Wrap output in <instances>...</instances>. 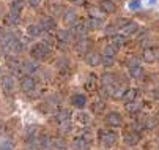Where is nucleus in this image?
<instances>
[{"instance_id": "f257e3e1", "label": "nucleus", "mask_w": 159, "mask_h": 150, "mask_svg": "<svg viewBox=\"0 0 159 150\" xmlns=\"http://www.w3.org/2000/svg\"><path fill=\"white\" fill-rule=\"evenodd\" d=\"M51 54V46L48 45V43H38V45H35L32 48V55L36 59V60H43L46 59L48 55Z\"/></svg>"}, {"instance_id": "f03ea898", "label": "nucleus", "mask_w": 159, "mask_h": 150, "mask_svg": "<svg viewBox=\"0 0 159 150\" xmlns=\"http://www.w3.org/2000/svg\"><path fill=\"white\" fill-rule=\"evenodd\" d=\"M117 139H118V134H117L115 131H106V133L102 134V144H104V147L115 145Z\"/></svg>"}, {"instance_id": "7ed1b4c3", "label": "nucleus", "mask_w": 159, "mask_h": 150, "mask_svg": "<svg viewBox=\"0 0 159 150\" xmlns=\"http://www.w3.org/2000/svg\"><path fill=\"white\" fill-rule=\"evenodd\" d=\"M106 122H107V125H110V126H120V125L123 123V117H121L118 112H110V114H107Z\"/></svg>"}, {"instance_id": "20e7f679", "label": "nucleus", "mask_w": 159, "mask_h": 150, "mask_svg": "<svg viewBox=\"0 0 159 150\" xmlns=\"http://www.w3.org/2000/svg\"><path fill=\"white\" fill-rule=\"evenodd\" d=\"M20 89L24 92H32L35 90V81L30 77V76H25L20 79Z\"/></svg>"}, {"instance_id": "39448f33", "label": "nucleus", "mask_w": 159, "mask_h": 150, "mask_svg": "<svg viewBox=\"0 0 159 150\" xmlns=\"http://www.w3.org/2000/svg\"><path fill=\"white\" fill-rule=\"evenodd\" d=\"M14 89H16V84H14L13 77L5 76V77H3V92L8 93V95H11V93L14 92Z\"/></svg>"}, {"instance_id": "423d86ee", "label": "nucleus", "mask_w": 159, "mask_h": 150, "mask_svg": "<svg viewBox=\"0 0 159 150\" xmlns=\"http://www.w3.org/2000/svg\"><path fill=\"white\" fill-rule=\"evenodd\" d=\"M85 62L88 63L90 67H96V65H99V63H101V57L96 52H88L85 55Z\"/></svg>"}, {"instance_id": "0eeeda50", "label": "nucleus", "mask_w": 159, "mask_h": 150, "mask_svg": "<svg viewBox=\"0 0 159 150\" xmlns=\"http://www.w3.org/2000/svg\"><path fill=\"white\" fill-rule=\"evenodd\" d=\"M71 103H73V106H76V108H84V106L87 104V96L80 95V93H76V95L71 96Z\"/></svg>"}, {"instance_id": "6e6552de", "label": "nucleus", "mask_w": 159, "mask_h": 150, "mask_svg": "<svg viewBox=\"0 0 159 150\" xmlns=\"http://www.w3.org/2000/svg\"><path fill=\"white\" fill-rule=\"evenodd\" d=\"M101 10L104 11V13H115V10H117V5L112 2V0H102L101 2Z\"/></svg>"}, {"instance_id": "1a4fd4ad", "label": "nucleus", "mask_w": 159, "mask_h": 150, "mask_svg": "<svg viewBox=\"0 0 159 150\" xmlns=\"http://www.w3.org/2000/svg\"><path fill=\"white\" fill-rule=\"evenodd\" d=\"M22 70H24L25 73H33V71L38 70V63L35 60H27V62L22 63Z\"/></svg>"}, {"instance_id": "9d476101", "label": "nucleus", "mask_w": 159, "mask_h": 150, "mask_svg": "<svg viewBox=\"0 0 159 150\" xmlns=\"http://www.w3.org/2000/svg\"><path fill=\"white\" fill-rule=\"evenodd\" d=\"M41 29L43 30H52V29H55V21L52 17H43L41 19Z\"/></svg>"}, {"instance_id": "9b49d317", "label": "nucleus", "mask_w": 159, "mask_h": 150, "mask_svg": "<svg viewBox=\"0 0 159 150\" xmlns=\"http://www.w3.org/2000/svg\"><path fill=\"white\" fill-rule=\"evenodd\" d=\"M63 21H65V24H68V26H73V24H76V21H77V14L74 13V11H66L65 13V16H63Z\"/></svg>"}, {"instance_id": "f8f14e48", "label": "nucleus", "mask_w": 159, "mask_h": 150, "mask_svg": "<svg viewBox=\"0 0 159 150\" xmlns=\"http://www.w3.org/2000/svg\"><path fill=\"white\" fill-rule=\"evenodd\" d=\"M5 24H7V26H11V27H13V26H17V24H19V14L11 11V13L5 17Z\"/></svg>"}, {"instance_id": "ddd939ff", "label": "nucleus", "mask_w": 159, "mask_h": 150, "mask_svg": "<svg viewBox=\"0 0 159 150\" xmlns=\"http://www.w3.org/2000/svg\"><path fill=\"white\" fill-rule=\"evenodd\" d=\"M139 139H140L139 134H137V133H134V131H132V133H128V134L125 136V141H126L128 145H135V144L139 142Z\"/></svg>"}, {"instance_id": "4468645a", "label": "nucleus", "mask_w": 159, "mask_h": 150, "mask_svg": "<svg viewBox=\"0 0 159 150\" xmlns=\"http://www.w3.org/2000/svg\"><path fill=\"white\" fill-rule=\"evenodd\" d=\"M135 95H137V92H135V89H128L123 95H121V98H123V101H126V103H131V101H134L135 100Z\"/></svg>"}, {"instance_id": "2eb2a0df", "label": "nucleus", "mask_w": 159, "mask_h": 150, "mask_svg": "<svg viewBox=\"0 0 159 150\" xmlns=\"http://www.w3.org/2000/svg\"><path fill=\"white\" fill-rule=\"evenodd\" d=\"M57 36H58L60 41H70L73 38V33L68 30V29H65V30H58L57 32Z\"/></svg>"}, {"instance_id": "dca6fc26", "label": "nucleus", "mask_w": 159, "mask_h": 150, "mask_svg": "<svg viewBox=\"0 0 159 150\" xmlns=\"http://www.w3.org/2000/svg\"><path fill=\"white\" fill-rule=\"evenodd\" d=\"M27 32H29L30 38H35V36H39L43 33V29H41V26H29Z\"/></svg>"}, {"instance_id": "f3484780", "label": "nucleus", "mask_w": 159, "mask_h": 150, "mask_svg": "<svg viewBox=\"0 0 159 150\" xmlns=\"http://www.w3.org/2000/svg\"><path fill=\"white\" fill-rule=\"evenodd\" d=\"M129 74H131L134 79H140L145 73H143V70H142L140 67H132V68H129Z\"/></svg>"}, {"instance_id": "a211bd4d", "label": "nucleus", "mask_w": 159, "mask_h": 150, "mask_svg": "<svg viewBox=\"0 0 159 150\" xmlns=\"http://www.w3.org/2000/svg\"><path fill=\"white\" fill-rule=\"evenodd\" d=\"M125 29V33L126 35H132V33H135V32H137V29H139V26L137 24H135V22H128L126 26H123Z\"/></svg>"}, {"instance_id": "6ab92c4d", "label": "nucleus", "mask_w": 159, "mask_h": 150, "mask_svg": "<svg viewBox=\"0 0 159 150\" xmlns=\"http://www.w3.org/2000/svg\"><path fill=\"white\" fill-rule=\"evenodd\" d=\"M143 60H145L147 63H151V62L156 60V54H154L151 49H145V51H143Z\"/></svg>"}, {"instance_id": "aec40b11", "label": "nucleus", "mask_w": 159, "mask_h": 150, "mask_svg": "<svg viewBox=\"0 0 159 150\" xmlns=\"http://www.w3.org/2000/svg\"><path fill=\"white\" fill-rule=\"evenodd\" d=\"M74 147H76L77 150H87V148H88V142H87L85 139H82V138H77V139L74 141Z\"/></svg>"}, {"instance_id": "412c9836", "label": "nucleus", "mask_w": 159, "mask_h": 150, "mask_svg": "<svg viewBox=\"0 0 159 150\" xmlns=\"http://www.w3.org/2000/svg\"><path fill=\"white\" fill-rule=\"evenodd\" d=\"M22 8H24V2H22V0H14V2L11 3V11L13 13H20L22 11Z\"/></svg>"}, {"instance_id": "4be33fe9", "label": "nucleus", "mask_w": 159, "mask_h": 150, "mask_svg": "<svg viewBox=\"0 0 159 150\" xmlns=\"http://www.w3.org/2000/svg\"><path fill=\"white\" fill-rule=\"evenodd\" d=\"M70 117H71V112L68 111V109H63V111H60V112L57 114V120H58V122H66Z\"/></svg>"}, {"instance_id": "5701e85b", "label": "nucleus", "mask_w": 159, "mask_h": 150, "mask_svg": "<svg viewBox=\"0 0 159 150\" xmlns=\"http://www.w3.org/2000/svg\"><path fill=\"white\" fill-rule=\"evenodd\" d=\"M101 27V19H96V17H93V19H90L88 22H87V29L90 30V29H99Z\"/></svg>"}, {"instance_id": "b1692460", "label": "nucleus", "mask_w": 159, "mask_h": 150, "mask_svg": "<svg viewBox=\"0 0 159 150\" xmlns=\"http://www.w3.org/2000/svg\"><path fill=\"white\" fill-rule=\"evenodd\" d=\"M8 68L13 70V71H19V70L22 68V63H19V62L14 60V59H10V60H8Z\"/></svg>"}, {"instance_id": "393cba45", "label": "nucleus", "mask_w": 159, "mask_h": 150, "mask_svg": "<svg viewBox=\"0 0 159 150\" xmlns=\"http://www.w3.org/2000/svg\"><path fill=\"white\" fill-rule=\"evenodd\" d=\"M125 41H126V38L123 35H115V36H113V46H115V48H121L125 45Z\"/></svg>"}, {"instance_id": "a878e982", "label": "nucleus", "mask_w": 159, "mask_h": 150, "mask_svg": "<svg viewBox=\"0 0 159 150\" xmlns=\"http://www.w3.org/2000/svg\"><path fill=\"white\" fill-rule=\"evenodd\" d=\"M117 49H118V48H115L113 45H110V46H107V48L104 49V55H107V57H115Z\"/></svg>"}, {"instance_id": "bb28decb", "label": "nucleus", "mask_w": 159, "mask_h": 150, "mask_svg": "<svg viewBox=\"0 0 159 150\" xmlns=\"http://www.w3.org/2000/svg\"><path fill=\"white\" fill-rule=\"evenodd\" d=\"M128 7H129V10L135 11V10H139L142 7V2H140V0H131V2L128 3Z\"/></svg>"}, {"instance_id": "cd10ccee", "label": "nucleus", "mask_w": 159, "mask_h": 150, "mask_svg": "<svg viewBox=\"0 0 159 150\" xmlns=\"http://www.w3.org/2000/svg\"><path fill=\"white\" fill-rule=\"evenodd\" d=\"M82 41L80 43H77V46H76V49H77V52H84L85 49H88V41H85L84 38H80Z\"/></svg>"}, {"instance_id": "c85d7f7f", "label": "nucleus", "mask_w": 159, "mask_h": 150, "mask_svg": "<svg viewBox=\"0 0 159 150\" xmlns=\"http://www.w3.org/2000/svg\"><path fill=\"white\" fill-rule=\"evenodd\" d=\"M87 30H88V29H87V24H77V26H76V33L80 35V36H84V35L87 33Z\"/></svg>"}, {"instance_id": "c756f323", "label": "nucleus", "mask_w": 159, "mask_h": 150, "mask_svg": "<svg viewBox=\"0 0 159 150\" xmlns=\"http://www.w3.org/2000/svg\"><path fill=\"white\" fill-rule=\"evenodd\" d=\"M76 120H77L79 123H87V122L90 120V115H88V114H85V112H80V114H77V115H76Z\"/></svg>"}, {"instance_id": "7c9ffc66", "label": "nucleus", "mask_w": 159, "mask_h": 150, "mask_svg": "<svg viewBox=\"0 0 159 150\" xmlns=\"http://www.w3.org/2000/svg\"><path fill=\"white\" fill-rule=\"evenodd\" d=\"M101 63L104 67H112L113 65V57H107V55H104V59L101 60Z\"/></svg>"}, {"instance_id": "2f4dec72", "label": "nucleus", "mask_w": 159, "mask_h": 150, "mask_svg": "<svg viewBox=\"0 0 159 150\" xmlns=\"http://www.w3.org/2000/svg\"><path fill=\"white\" fill-rule=\"evenodd\" d=\"M128 65H129V68H132V67H139V59L131 57V59L128 60Z\"/></svg>"}, {"instance_id": "473e14b6", "label": "nucleus", "mask_w": 159, "mask_h": 150, "mask_svg": "<svg viewBox=\"0 0 159 150\" xmlns=\"http://www.w3.org/2000/svg\"><path fill=\"white\" fill-rule=\"evenodd\" d=\"M112 82H113V77H112V74H106V76H104V84L110 85Z\"/></svg>"}, {"instance_id": "72a5a7b5", "label": "nucleus", "mask_w": 159, "mask_h": 150, "mask_svg": "<svg viewBox=\"0 0 159 150\" xmlns=\"http://www.w3.org/2000/svg\"><path fill=\"white\" fill-rule=\"evenodd\" d=\"M39 3H41V0H29V5L33 7V8H36Z\"/></svg>"}, {"instance_id": "f704fd0d", "label": "nucleus", "mask_w": 159, "mask_h": 150, "mask_svg": "<svg viewBox=\"0 0 159 150\" xmlns=\"http://www.w3.org/2000/svg\"><path fill=\"white\" fill-rule=\"evenodd\" d=\"M66 63H70V62H68L66 59H60V60H58V67H60V68H65Z\"/></svg>"}, {"instance_id": "c9c22d12", "label": "nucleus", "mask_w": 159, "mask_h": 150, "mask_svg": "<svg viewBox=\"0 0 159 150\" xmlns=\"http://www.w3.org/2000/svg\"><path fill=\"white\" fill-rule=\"evenodd\" d=\"M80 138H82V139H85L87 142H90V141H92V136H90V133H84Z\"/></svg>"}, {"instance_id": "e433bc0d", "label": "nucleus", "mask_w": 159, "mask_h": 150, "mask_svg": "<svg viewBox=\"0 0 159 150\" xmlns=\"http://www.w3.org/2000/svg\"><path fill=\"white\" fill-rule=\"evenodd\" d=\"M0 150H11V144H3L0 147Z\"/></svg>"}, {"instance_id": "4c0bfd02", "label": "nucleus", "mask_w": 159, "mask_h": 150, "mask_svg": "<svg viewBox=\"0 0 159 150\" xmlns=\"http://www.w3.org/2000/svg\"><path fill=\"white\" fill-rule=\"evenodd\" d=\"M55 142H57V147H63V145H65V141H63V139H58V141L55 139Z\"/></svg>"}, {"instance_id": "58836bf2", "label": "nucleus", "mask_w": 159, "mask_h": 150, "mask_svg": "<svg viewBox=\"0 0 159 150\" xmlns=\"http://www.w3.org/2000/svg\"><path fill=\"white\" fill-rule=\"evenodd\" d=\"M73 3H76V5H82L84 3V0H71Z\"/></svg>"}, {"instance_id": "ea45409f", "label": "nucleus", "mask_w": 159, "mask_h": 150, "mask_svg": "<svg viewBox=\"0 0 159 150\" xmlns=\"http://www.w3.org/2000/svg\"><path fill=\"white\" fill-rule=\"evenodd\" d=\"M154 2H156V0H148V3H150V5H154Z\"/></svg>"}]
</instances>
